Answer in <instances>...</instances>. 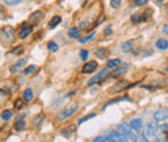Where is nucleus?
I'll use <instances>...</instances> for the list:
<instances>
[{"label":"nucleus","instance_id":"72a5a7b5","mask_svg":"<svg viewBox=\"0 0 168 142\" xmlns=\"http://www.w3.org/2000/svg\"><path fill=\"white\" fill-rule=\"evenodd\" d=\"M120 3H122V0H111L110 5H111V8H119Z\"/></svg>","mask_w":168,"mask_h":142},{"label":"nucleus","instance_id":"c9c22d12","mask_svg":"<svg viewBox=\"0 0 168 142\" xmlns=\"http://www.w3.org/2000/svg\"><path fill=\"white\" fill-rule=\"evenodd\" d=\"M131 47H132V41H126V43L122 45V49L124 50V52H127V50H128Z\"/></svg>","mask_w":168,"mask_h":142},{"label":"nucleus","instance_id":"a211bd4d","mask_svg":"<svg viewBox=\"0 0 168 142\" xmlns=\"http://www.w3.org/2000/svg\"><path fill=\"white\" fill-rule=\"evenodd\" d=\"M60 22H61V17H60V16H55V17H53V18L49 21L48 26H49L50 29H55V27H56V26H57Z\"/></svg>","mask_w":168,"mask_h":142},{"label":"nucleus","instance_id":"0eeeda50","mask_svg":"<svg viewBox=\"0 0 168 142\" xmlns=\"http://www.w3.org/2000/svg\"><path fill=\"white\" fill-rule=\"evenodd\" d=\"M2 35H3V39L9 41L14 36V29L12 27V26H5V27L2 29Z\"/></svg>","mask_w":168,"mask_h":142},{"label":"nucleus","instance_id":"9d476101","mask_svg":"<svg viewBox=\"0 0 168 142\" xmlns=\"http://www.w3.org/2000/svg\"><path fill=\"white\" fill-rule=\"evenodd\" d=\"M129 125H131V128L133 129L136 133H140L141 128H142V120H141L140 118H135V119H132L129 121Z\"/></svg>","mask_w":168,"mask_h":142},{"label":"nucleus","instance_id":"f03ea898","mask_svg":"<svg viewBox=\"0 0 168 142\" xmlns=\"http://www.w3.org/2000/svg\"><path fill=\"white\" fill-rule=\"evenodd\" d=\"M76 110H78V105H76V103H70V105H67L66 107L60 112V115H58V120H62V119L70 118L73 114H75Z\"/></svg>","mask_w":168,"mask_h":142},{"label":"nucleus","instance_id":"79ce46f5","mask_svg":"<svg viewBox=\"0 0 168 142\" xmlns=\"http://www.w3.org/2000/svg\"><path fill=\"white\" fill-rule=\"evenodd\" d=\"M162 31H163L164 34H167V35H168V25H166V26H163V29H162Z\"/></svg>","mask_w":168,"mask_h":142},{"label":"nucleus","instance_id":"ea45409f","mask_svg":"<svg viewBox=\"0 0 168 142\" xmlns=\"http://www.w3.org/2000/svg\"><path fill=\"white\" fill-rule=\"evenodd\" d=\"M110 34H111V26H108L105 29V35H110Z\"/></svg>","mask_w":168,"mask_h":142},{"label":"nucleus","instance_id":"e433bc0d","mask_svg":"<svg viewBox=\"0 0 168 142\" xmlns=\"http://www.w3.org/2000/svg\"><path fill=\"white\" fill-rule=\"evenodd\" d=\"M147 2H149V0H136L135 4H136L137 7H142V5H145Z\"/></svg>","mask_w":168,"mask_h":142},{"label":"nucleus","instance_id":"4468645a","mask_svg":"<svg viewBox=\"0 0 168 142\" xmlns=\"http://www.w3.org/2000/svg\"><path fill=\"white\" fill-rule=\"evenodd\" d=\"M25 64H26V59H21V61H18L16 65H13V66L11 67V73H13V74L18 73V71L21 70V67H23V66H25Z\"/></svg>","mask_w":168,"mask_h":142},{"label":"nucleus","instance_id":"5701e85b","mask_svg":"<svg viewBox=\"0 0 168 142\" xmlns=\"http://www.w3.org/2000/svg\"><path fill=\"white\" fill-rule=\"evenodd\" d=\"M12 116H13V112H12L11 110H4V111L2 112V119L5 120V121H8Z\"/></svg>","mask_w":168,"mask_h":142},{"label":"nucleus","instance_id":"7ed1b4c3","mask_svg":"<svg viewBox=\"0 0 168 142\" xmlns=\"http://www.w3.org/2000/svg\"><path fill=\"white\" fill-rule=\"evenodd\" d=\"M110 69L111 67H105L103 70H101L100 71V73L98 74H96L92 79H91V80L89 82H88V85H93V84H96V83H100V82H102L103 80V79L106 78V76H108L109 74H110Z\"/></svg>","mask_w":168,"mask_h":142},{"label":"nucleus","instance_id":"ddd939ff","mask_svg":"<svg viewBox=\"0 0 168 142\" xmlns=\"http://www.w3.org/2000/svg\"><path fill=\"white\" fill-rule=\"evenodd\" d=\"M120 101H132V100L129 98V97H115V98H113V100L106 102V105L103 106V109H106L109 105H113V103H115V102H120Z\"/></svg>","mask_w":168,"mask_h":142},{"label":"nucleus","instance_id":"473e14b6","mask_svg":"<svg viewBox=\"0 0 168 142\" xmlns=\"http://www.w3.org/2000/svg\"><path fill=\"white\" fill-rule=\"evenodd\" d=\"M21 2H22V0H4V3L7 5H16V4L21 3Z\"/></svg>","mask_w":168,"mask_h":142},{"label":"nucleus","instance_id":"c03bdc74","mask_svg":"<svg viewBox=\"0 0 168 142\" xmlns=\"http://www.w3.org/2000/svg\"><path fill=\"white\" fill-rule=\"evenodd\" d=\"M166 140H167V142H168V130L166 132Z\"/></svg>","mask_w":168,"mask_h":142},{"label":"nucleus","instance_id":"aec40b11","mask_svg":"<svg viewBox=\"0 0 168 142\" xmlns=\"http://www.w3.org/2000/svg\"><path fill=\"white\" fill-rule=\"evenodd\" d=\"M25 127H26V121H25L23 118H20L16 121V129L17 130H22V129H25Z\"/></svg>","mask_w":168,"mask_h":142},{"label":"nucleus","instance_id":"a18cd8bd","mask_svg":"<svg viewBox=\"0 0 168 142\" xmlns=\"http://www.w3.org/2000/svg\"><path fill=\"white\" fill-rule=\"evenodd\" d=\"M166 73H167V74H168V67H166Z\"/></svg>","mask_w":168,"mask_h":142},{"label":"nucleus","instance_id":"1a4fd4ad","mask_svg":"<svg viewBox=\"0 0 168 142\" xmlns=\"http://www.w3.org/2000/svg\"><path fill=\"white\" fill-rule=\"evenodd\" d=\"M108 140H109V142H126L124 137H123V135H122L120 132L119 133L110 132L109 135H108Z\"/></svg>","mask_w":168,"mask_h":142},{"label":"nucleus","instance_id":"2f4dec72","mask_svg":"<svg viewBox=\"0 0 168 142\" xmlns=\"http://www.w3.org/2000/svg\"><path fill=\"white\" fill-rule=\"evenodd\" d=\"M94 116H96V114H94V112H92V114H89V115H87V116H84V118H82L80 120H79V124H83L84 121L89 120V119H92V118H94Z\"/></svg>","mask_w":168,"mask_h":142},{"label":"nucleus","instance_id":"cd10ccee","mask_svg":"<svg viewBox=\"0 0 168 142\" xmlns=\"http://www.w3.org/2000/svg\"><path fill=\"white\" fill-rule=\"evenodd\" d=\"M48 49H49V52H57L58 50V45L55 41H49L48 43Z\"/></svg>","mask_w":168,"mask_h":142},{"label":"nucleus","instance_id":"37998d69","mask_svg":"<svg viewBox=\"0 0 168 142\" xmlns=\"http://www.w3.org/2000/svg\"><path fill=\"white\" fill-rule=\"evenodd\" d=\"M5 94H7V92L4 89H2V96H5Z\"/></svg>","mask_w":168,"mask_h":142},{"label":"nucleus","instance_id":"c756f323","mask_svg":"<svg viewBox=\"0 0 168 142\" xmlns=\"http://www.w3.org/2000/svg\"><path fill=\"white\" fill-rule=\"evenodd\" d=\"M92 142H109V140H108V136H98L93 138Z\"/></svg>","mask_w":168,"mask_h":142},{"label":"nucleus","instance_id":"7c9ffc66","mask_svg":"<svg viewBox=\"0 0 168 142\" xmlns=\"http://www.w3.org/2000/svg\"><path fill=\"white\" fill-rule=\"evenodd\" d=\"M12 53H13V54H17V56H18V54H22V53H23V47H22V45L16 47L14 49H12Z\"/></svg>","mask_w":168,"mask_h":142},{"label":"nucleus","instance_id":"c85d7f7f","mask_svg":"<svg viewBox=\"0 0 168 142\" xmlns=\"http://www.w3.org/2000/svg\"><path fill=\"white\" fill-rule=\"evenodd\" d=\"M41 17H43V13L38 11V12H35V13H32V14L30 16V21H32L34 18H36V21L39 22V21H40V18H41Z\"/></svg>","mask_w":168,"mask_h":142},{"label":"nucleus","instance_id":"6ab92c4d","mask_svg":"<svg viewBox=\"0 0 168 142\" xmlns=\"http://www.w3.org/2000/svg\"><path fill=\"white\" fill-rule=\"evenodd\" d=\"M108 53H109V50L106 49V48H98V49H96V56L98 57V58H105Z\"/></svg>","mask_w":168,"mask_h":142},{"label":"nucleus","instance_id":"39448f33","mask_svg":"<svg viewBox=\"0 0 168 142\" xmlns=\"http://www.w3.org/2000/svg\"><path fill=\"white\" fill-rule=\"evenodd\" d=\"M137 83H133V84H129L128 82H126V80H122V82H119L118 84H115L114 85V88H113V92H122V91H124V89H128V88H132V87H135Z\"/></svg>","mask_w":168,"mask_h":142},{"label":"nucleus","instance_id":"b1692460","mask_svg":"<svg viewBox=\"0 0 168 142\" xmlns=\"http://www.w3.org/2000/svg\"><path fill=\"white\" fill-rule=\"evenodd\" d=\"M34 98V94H32V91L31 89H26L23 92V100L25 101H31Z\"/></svg>","mask_w":168,"mask_h":142},{"label":"nucleus","instance_id":"6e6552de","mask_svg":"<svg viewBox=\"0 0 168 142\" xmlns=\"http://www.w3.org/2000/svg\"><path fill=\"white\" fill-rule=\"evenodd\" d=\"M97 66H98V64H97L96 61H89V62H87V64L83 66L82 73H83V74H89V73H93V71L97 69Z\"/></svg>","mask_w":168,"mask_h":142},{"label":"nucleus","instance_id":"393cba45","mask_svg":"<svg viewBox=\"0 0 168 142\" xmlns=\"http://www.w3.org/2000/svg\"><path fill=\"white\" fill-rule=\"evenodd\" d=\"M23 98H18V100H16L14 101V109L16 110H21L22 107H23V106H25V103H23Z\"/></svg>","mask_w":168,"mask_h":142},{"label":"nucleus","instance_id":"f704fd0d","mask_svg":"<svg viewBox=\"0 0 168 142\" xmlns=\"http://www.w3.org/2000/svg\"><path fill=\"white\" fill-rule=\"evenodd\" d=\"M132 22H133V23H137V22H141V16L137 13V14H133V16H132Z\"/></svg>","mask_w":168,"mask_h":142},{"label":"nucleus","instance_id":"58836bf2","mask_svg":"<svg viewBox=\"0 0 168 142\" xmlns=\"http://www.w3.org/2000/svg\"><path fill=\"white\" fill-rule=\"evenodd\" d=\"M140 142H150L149 140H147V137H146V135H140Z\"/></svg>","mask_w":168,"mask_h":142},{"label":"nucleus","instance_id":"a878e982","mask_svg":"<svg viewBox=\"0 0 168 142\" xmlns=\"http://www.w3.org/2000/svg\"><path fill=\"white\" fill-rule=\"evenodd\" d=\"M34 71H36V66L35 65H30V66H27L25 70H23V74L25 75H30V74H32Z\"/></svg>","mask_w":168,"mask_h":142},{"label":"nucleus","instance_id":"412c9836","mask_svg":"<svg viewBox=\"0 0 168 142\" xmlns=\"http://www.w3.org/2000/svg\"><path fill=\"white\" fill-rule=\"evenodd\" d=\"M74 132H75V127H74V125H71V127L65 128V129L61 130V135L65 136V137H70V136H71L70 133H74Z\"/></svg>","mask_w":168,"mask_h":142},{"label":"nucleus","instance_id":"2eb2a0df","mask_svg":"<svg viewBox=\"0 0 168 142\" xmlns=\"http://www.w3.org/2000/svg\"><path fill=\"white\" fill-rule=\"evenodd\" d=\"M155 45H156L158 49L166 50V49H168V41L166 39H158L156 43H155Z\"/></svg>","mask_w":168,"mask_h":142},{"label":"nucleus","instance_id":"4be33fe9","mask_svg":"<svg viewBox=\"0 0 168 142\" xmlns=\"http://www.w3.org/2000/svg\"><path fill=\"white\" fill-rule=\"evenodd\" d=\"M69 38L71 39H78L79 38V30L78 27H71L69 30Z\"/></svg>","mask_w":168,"mask_h":142},{"label":"nucleus","instance_id":"f257e3e1","mask_svg":"<svg viewBox=\"0 0 168 142\" xmlns=\"http://www.w3.org/2000/svg\"><path fill=\"white\" fill-rule=\"evenodd\" d=\"M118 130L123 135L126 142H137V137H136L135 132L131 128L129 124H127V123L120 124V125H118Z\"/></svg>","mask_w":168,"mask_h":142},{"label":"nucleus","instance_id":"a19ab883","mask_svg":"<svg viewBox=\"0 0 168 142\" xmlns=\"http://www.w3.org/2000/svg\"><path fill=\"white\" fill-rule=\"evenodd\" d=\"M167 140H166V137L164 138H161V137H156V140H155V142H166Z\"/></svg>","mask_w":168,"mask_h":142},{"label":"nucleus","instance_id":"bb28decb","mask_svg":"<svg viewBox=\"0 0 168 142\" xmlns=\"http://www.w3.org/2000/svg\"><path fill=\"white\" fill-rule=\"evenodd\" d=\"M94 36V31H92L89 35H85L84 38H80V40H79V43H82V44H84V43H87V41H89Z\"/></svg>","mask_w":168,"mask_h":142},{"label":"nucleus","instance_id":"4c0bfd02","mask_svg":"<svg viewBox=\"0 0 168 142\" xmlns=\"http://www.w3.org/2000/svg\"><path fill=\"white\" fill-rule=\"evenodd\" d=\"M80 57H82V59H83V61H85V59L88 58V50H82Z\"/></svg>","mask_w":168,"mask_h":142},{"label":"nucleus","instance_id":"dca6fc26","mask_svg":"<svg viewBox=\"0 0 168 142\" xmlns=\"http://www.w3.org/2000/svg\"><path fill=\"white\" fill-rule=\"evenodd\" d=\"M43 120H44V114H38L36 116L32 119V125L34 127H39L40 124L43 123Z\"/></svg>","mask_w":168,"mask_h":142},{"label":"nucleus","instance_id":"f8f14e48","mask_svg":"<svg viewBox=\"0 0 168 142\" xmlns=\"http://www.w3.org/2000/svg\"><path fill=\"white\" fill-rule=\"evenodd\" d=\"M154 119L156 120V121H166L167 119H168V114H167V111H164V110H158V111H155L154 112Z\"/></svg>","mask_w":168,"mask_h":142},{"label":"nucleus","instance_id":"f3484780","mask_svg":"<svg viewBox=\"0 0 168 142\" xmlns=\"http://www.w3.org/2000/svg\"><path fill=\"white\" fill-rule=\"evenodd\" d=\"M122 65V59L120 58H113L108 61V66L109 67H118Z\"/></svg>","mask_w":168,"mask_h":142},{"label":"nucleus","instance_id":"20e7f679","mask_svg":"<svg viewBox=\"0 0 168 142\" xmlns=\"http://www.w3.org/2000/svg\"><path fill=\"white\" fill-rule=\"evenodd\" d=\"M158 125L154 123V121H150L146 124V128H145V135L146 137H155L156 136V132H158Z\"/></svg>","mask_w":168,"mask_h":142},{"label":"nucleus","instance_id":"423d86ee","mask_svg":"<svg viewBox=\"0 0 168 142\" xmlns=\"http://www.w3.org/2000/svg\"><path fill=\"white\" fill-rule=\"evenodd\" d=\"M32 26L31 25H29V23H23L22 25V27H21V30H20V32H18V36L21 38V39H26L29 36V35L31 34V31H32Z\"/></svg>","mask_w":168,"mask_h":142},{"label":"nucleus","instance_id":"9b49d317","mask_svg":"<svg viewBox=\"0 0 168 142\" xmlns=\"http://www.w3.org/2000/svg\"><path fill=\"white\" fill-rule=\"evenodd\" d=\"M127 70H128V65L127 64H122L120 66H118L115 70H114V76L115 78H119V76H123L126 73H127Z\"/></svg>","mask_w":168,"mask_h":142}]
</instances>
